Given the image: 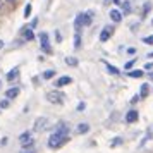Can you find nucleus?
Wrapping results in <instances>:
<instances>
[{"label":"nucleus","instance_id":"f257e3e1","mask_svg":"<svg viewBox=\"0 0 153 153\" xmlns=\"http://www.w3.org/2000/svg\"><path fill=\"white\" fill-rule=\"evenodd\" d=\"M67 127H62V131L59 129V131L55 132V134H52L48 139V146L50 148H59L60 145H64L65 141H67Z\"/></svg>","mask_w":153,"mask_h":153},{"label":"nucleus","instance_id":"f03ea898","mask_svg":"<svg viewBox=\"0 0 153 153\" xmlns=\"http://www.w3.org/2000/svg\"><path fill=\"white\" fill-rule=\"evenodd\" d=\"M19 143H21V146L24 148V150H28V148H31V146L35 145V139H33V134L31 132H22L21 136H19Z\"/></svg>","mask_w":153,"mask_h":153},{"label":"nucleus","instance_id":"7ed1b4c3","mask_svg":"<svg viewBox=\"0 0 153 153\" xmlns=\"http://www.w3.org/2000/svg\"><path fill=\"white\" fill-rule=\"evenodd\" d=\"M62 98H64V95L59 93V91H50V93H47V100H48L50 103H55V105L62 103Z\"/></svg>","mask_w":153,"mask_h":153},{"label":"nucleus","instance_id":"20e7f679","mask_svg":"<svg viewBox=\"0 0 153 153\" xmlns=\"http://www.w3.org/2000/svg\"><path fill=\"white\" fill-rule=\"evenodd\" d=\"M47 126H48V119L47 117H38L35 120V127H33V129H35L36 132H42V131L47 129Z\"/></svg>","mask_w":153,"mask_h":153},{"label":"nucleus","instance_id":"39448f33","mask_svg":"<svg viewBox=\"0 0 153 153\" xmlns=\"http://www.w3.org/2000/svg\"><path fill=\"white\" fill-rule=\"evenodd\" d=\"M40 40H42V48L47 52V53H50L52 52V47H50V43H48V36H47V33H42L40 35Z\"/></svg>","mask_w":153,"mask_h":153},{"label":"nucleus","instance_id":"423d86ee","mask_svg":"<svg viewBox=\"0 0 153 153\" xmlns=\"http://www.w3.org/2000/svg\"><path fill=\"white\" fill-rule=\"evenodd\" d=\"M17 95H19V88H10V90L5 91V98H9V100L16 98Z\"/></svg>","mask_w":153,"mask_h":153},{"label":"nucleus","instance_id":"0eeeda50","mask_svg":"<svg viewBox=\"0 0 153 153\" xmlns=\"http://www.w3.org/2000/svg\"><path fill=\"white\" fill-rule=\"evenodd\" d=\"M71 83V77L69 76H62V77H59L55 81V86H67V84Z\"/></svg>","mask_w":153,"mask_h":153},{"label":"nucleus","instance_id":"6e6552de","mask_svg":"<svg viewBox=\"0 0 153 153\" xmlns=\"http://www.w3.org/2000/svg\"><path fill=\"white\" fill-rule=\"evenodd\" d=\"M126 120H127V122H136V120H138V112L136 110H129L127 112V115H126Z\"/></svg>","mask_w":153,"mask_h":153},{"label":"nucleus","instance_id":"1a4fd4ad","mask_svg":"<svg viewBox=\"0 0 153 153\" xmlns=\"http://www.w3.org/2000/svg\"><path fill=\"white\" fill-rule=\"evenodd\" d=\"M110 17H112V21H115V22H120V21H122V14H120L119 10H112V12H110Z\"/></svg>","mask_w":153,"mask_h":153},{"label":"nucleus","instance_id":"9d476101","mask_svg":"<svg viewBox=\"0 0 153 153\" xmlns=\"http://www.w3.org/2000/svg\"><path fill=\"white\" fill-rule=\"evenodd\" d=\"M88 131H90V126L86 124V122L77 126V132H79V134H84V132H88Z\"/></svg>","mask_w":153,"mask_h":153},{"label":"nucleus","instance_id":"9b49d317","mask_svg":"<svg viewBox=\"0 0 153 153\" xmlns=\"http://www.w3.org/2000/svg\"><path fill=\"white\" fill-rule=\"evenodd\" d=\"M17 76H19V69H17V67H14V69L7 74V79H9V81H12V79H16Z\"/></svg>","mask_w":153,"mask_h":153},{"label":"nucleus","instance_id":"f8f14e48","mask_svg":"<svg viewBox=\"0 0 153 153\" xmlns=\"http://www.w3.org/2000/svg\"><path fill=\"white\" fill-rule=\"evenodd\" d=\"M108 38H110V29L105 28L103 31H102V35H100V40H102V42H107Z\"/></svg>","mask_w":153,"mask_h":153},{"label":"nucleus","instance_id":"ddd939ff","mask_svg":"<svg viewBox=\"0 0 153 153\" xmlns=\"http://www.w3.org/2000/svg\"><path fill=\"white\" fill-rule=\"evenodd\" d=\"M33 31H31V29H28V28H24V38H26V40H33Z\"/></svg>","mask_w":153,"mask_h":153},{"label":"nucleus","instance_id":"4468645a","mask_svg":"<svg viewBox=\"0 0 153 153\" xmlns=\"http://www.w3.org/2000/svg\"><path fill=\"white\" fill-rule=\"evenodd\" d=\"M129 76L131 77H141L143 76V71H129Z\"/></svg>","mask_w":153,"mask_h":153},{"label":"nucleus","instance_id":"2eb2a0df","mask_svg":"<svg viewBox=\"0 0 153 153\" xmlns=\"http://www.w3.org/2000/svg\"><path fill=\"white\" fill-rule=\"evenodd\" d=\"M53 76H55V71H47V72L43 74V77H45V79H52Z\"/></svg>","mask_w":153,"mask_h":153},{"label":"nucleus","instance_id":"dca6fc26","mask_svg":"<svg viewBox=\"0 0 153 153\" xmlns=\"http://www.w3.org/2000/svg\"><path fill=\"white\" fill-rule=\"evenodd\" d=\"M90 22H91L90 14H83V24H90Z\"/></svg>","mask_w":153,"mask_h":153},{"label":"nucleus","instance_id":"f3484780","mask_svg":"<svg viewBox=\"0 0 153 153\" xmlns=\"http://www.w3.org/2000/svg\"><path fill=\"white\" fill-rule=\"evenodd\" d=\"M146 95H148V86H146V84H143V86H141V97L145 98Z\"/></svg>","mask_w":153,"mask_h":153},{"label":"nucleus","instance_id":"a211bd4d","mask_svg":"<svg viewBox=\"0 0 153 153\" xmlns=\"http://www.w3.org/2000/svg\"><path fill=\"white\" fill-rule=\"evenodd\" d=\"M29 14H31V5H26V7H24V17H29Z\"/></svg>","mask_w":153,"mask_h":153},{"label":"nucleus","instance_id":"6ab92c4d","mask_svg":"<svg viewBox=\"0 0 153 153\" xmlns=\"http://www.w3.org/2000/svg\"><path fill=\"white\" fill-rule=\"evenodd\" d=\"M143 43H146V45H153V35L152 36H146L145 40H143Z\"/></svg>","mask_w":153,"mask_h":153},{"label":"nucleus","instance_id":"aec40b11","mask_svg":"<svg viewBox=\"0 0 153 153\" xmlns=\"http://www.w3.org/2000/svg\"><path fill=\"white\" fill-rule=\"evenodd\" d=\"M81 24H83V14H79V16H77V17H76V26H77V28H79Z\"/></svg>","mask_w":153,"mask_h":153},{"label":"nucleus","instance_id":"412c9836","mask_svg":"<svg viewBox=\"0 0 153 153\" xmlns=\"http://www.w3.org/2000/svg\"><path fill=\"white\" fill-rule=\"evenodd\" d=\"M5 4H7V0H0V12L5 10Z\"/></svg>","mask_w":153,"mask_h":153},{"label":"nucleus","instance_id":"4be33fe9","mask_svg":"<svg viewBox=\"0 0 153 153\" xmlns=\"http://www.w3.org/2000/svg\"><path fill=\"white\" fill-rule=\"evenodd\" d=\"M0 107H2V108H7V107H9V100H4V102H0Z\"/></svg>","mask_w":153,"mask_h":153},{"label":"nucleus","instance_id":"5701e85b","mask_svg":"<svg viewBox=\"0 0 153 153\" xmlns=\"http://www.w3.org/2000/svg\"><path fill=\"white\" fill-rule=\"evenodd\" d=\"M67 64H69V65H76L77 60H76V59H67Z\"/></svg>","mask_w":153,"mask_h":153},{"label":"nucleus","instance_id":"b1692460","mask_svg":"<svg viewBox=\"0 0 153 153\" xmlns=\"http://www.w3.org/2000/svg\"><path fill=\"white\" fill-rule=\"evenodd\" d=\"M122 141H120V138H115V141H112V146H115V145H120Z\"/></svg>","mask_w":153,"mask_h":153},{"label":"nucleus","instance_id":"393cba45","mask_svg":"<svg viewBox=\"0 0 153 153\" xmlns=\"http://www.w3.org/2000/svg\"><path fill=\"white\" fill-rule=\"evenodd\" d=\"M132 64H134V60H131V62H127V64H126V69L129 71V69L132 67Z\"/></svg>","mask_w":153,"mask_h":153},{"label":"nucleus","instance_id":"a878e982","mask_svg":"<svg viewBox=\"0 0 153 153\" xmlns=\"http://www.w3.org/2000/svg\"><path fill=\"white\" fill-rule=\"evenodd\" d=\"M108 69H110V72H112V74H117V72H119V71L115 69V67H112V65H108Z\"/></svg>","mask_w":153,"mask_h":153},{"label":"nucleus","instance_id":"bb28decb","mask_svg":"<svg viewBox=\"0 0 153 153\" xmlns=\"http://www.w3.org/2000/svg\"><path fill=\"white\" fill-rule=\"evenodd\" d=\"M22 153H36V152H35V148H28V150H24Z\"/></svg>","mask_w":153,"mask_h":153},{"label":"nucleus","instance_id":"cd10ccee","mask_svg":"<svg viewBox=\"0 0 153 153\" xmlns=\"http://www.w3.org/2000/svg\"><path fill=\"white\" fill-rule=\"evenodd\" d=\"M0 48H4V42L2 40H0Z\"/></svg>","mask_w":153,"mask_h":153},{"label":"nucleus","instance_id":"c85d7f7f","mask_svg":"<svg viewBox=\"0 0 153 153\" xmlns=\"http://www.w3.org/2000/svg\"><path fill=\"white\" fill-rule=\"evenodd\" d=\"M114 2H115V4H120V2H119V0H114Z\"/></svg>","mask_w":153,"mask_h":153},{"label":"nucleus","instance_id":"c756f323","mask_svg":"<svg viewBox=\"0 0 153 153\" xmlns=\"http://www.w3.org/2000/svg\"><path fill=\"white\" fill-rule=\"evenodd\" d=\"M7 2H16V0H7Z\"/></svg>","mask_w":153,"mask_h":153}]
</instances>
